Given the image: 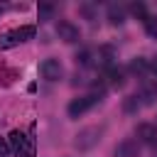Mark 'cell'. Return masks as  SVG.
I'll return each instance as SVG.
<instances>
[{"instance_id":"cell-1","label":"cell","mask_w":157,"mask_h":157,"mask_svg":"<svg viewBox=\"0 0 157 157\" xmlns=\"http://www.w3.org/2000/svg\"><path fill=\"white\" fill-rule=\"evenodd\" d=\"M34 32H37V29H34L32 25H25V27H17V29H10V32L0 34V49H12V47H17V44L32 39Z\"/></svg>"},{"instance_id":"cell-2","label":"cell","mask_w":157,"mask_h":157,"mask_svg":"<svg viewBox=\"0 0 157 157\" xmlns=\"http://www.w3.org/2000/svg\"><path fill=\"white\" fill-rule=\"evenodd\" d=\"M101 135H103V128H96V125H91V128H83V130L76 135L74 145H76V150L86 152V150H91V147H96V145H98Z\"/></svg>"},{"instance_id":"cell-3","label":"cell","mask_w":157,"mask_h":157,"mask_svg":"<svg viewBox=\"0 0 157 157\" xmlns=\"http://www.w3.org/2000/svg\"><path fill=\"white\" fill-rule=\"evenodd\" d=\"M101 98H103L101 93H88V96L74 98V101L69 103V118H78V115H83V113H86V110H91Z\"/></svg>"},{"instance_id":"cell-4","label":"cell","mask_w":157,"mask_h":157,"mask_svg":"<svg viewBox=\"0 0 157 157\" xmlns=\"http://www.w3.org/2000/svg\"><path fill=\"white\" fill-rule=\"evenodd\" d=\"M39 74H42V78H47V81H59V78L64 76V66H61L59 59H44V61L39 64Z\"/></svg>"},{"instance_id":"cell-5","label":"cell","mask_w":157,"mask_h":157,"mask_svg":"<svg viewBox=\"0 0 157 157\" xmlns=\"http://www.w3.org/2000/svg\"><path fill=\"white\" fill-rule=\"evenodd\" d=\"M56 34H59V39H64L66 44H74V42L81 39L78 27H76L74 22H69V20H59V22H56Z\"/></svg>"},{"instance_id":"cell-6","label":"cell","mask_w":157,"mask_h":157,"mask_svg":"<svg viewBox=\"0 0 157 157\" xmlns=\"http://www.w3.org/2000/svg\"><path fill=\"white\" fill-rule=\"evenodd\" d=\"M115 157H140V142L135 137H125L115 147Z\"/></svg>"},{"instance_id":"cell-7","label":"cell","mask_w":157,"mask_h":157,"mask_svg":"<svg viewBox=\"0 0 157 157\" xmlns=\"http://www.w3.org/2000/svg\"><path fill=\"white\" fill-rule=\"evenodd\" d=\"M135 135H137V142L157 145V128L150 125V123H140V125L135 128Z\"/></svg>"},{"instance_id":"cell-8","label":"cell","mask_w":157,"mask_h":157,"mask_svg":"<svg viewBox=\"0 0 157 157\" xmlns=\"http://www.w3.org/2000/svg\"><path fill=\"white\" fill-rule=\"evenodd\" d=\"M25 142H27V137L20 132V130H12L10 132V137H7V145H10V152H15V155H20L22 152V147H25Z\"/></svg>"},{"instance_id":"cell-9","label":"cell","mask_w":157,"mask_h":157,"mask_svg":"<svg viewBox=\"0 0 157 157\" xmlns=\"http://www.w3.org/2000/svg\"><path fill=\"white\" fill-rule=\"evenodd\" d=\"M108 20H110V25H123L125 22V7L118 2L108 5Z\"/></svg>"},{"instance_id":"cell-10","label":"cell","mask_w":157,"mask_h":157,"mask_svg":"<svg viewBox=\"0 0 157 157\" xmlns=\"http://www.w3.org/2000/svg\"><path fill=\"white\" fill-rule=\"evenodd\" d=\"M140 108H142V101H140V96H137V93H132V96L123 98V113L132 115V113H137Z\"/></svg>"},{"instance_id":"cell-11","label":"cell","mask_w":157,"mask_h":157,"mask_svg":"<svg viewBox=\"0 0 157 157\" xmlns=\"http://www.w3.org/2000/svg\"><path fill=\"white\" fill-rule=\"evenodd\" d=\"M105 76H108L110 86H118V88H120V86L125 83V78H123V69H120V66H108Z\"/></svg>"},{"instance_id":"cell-12","label":"cell","mask_w":157,"mask_h":157,"mask_svg":"<svg viewBox=\"0 0 157 157\" xmlns=\"http://www.w3.org/2000/svg\"><path fill=\"white\" fill-rule=\"evenodd\" d=\"M147 69H150V64H147V59H142V56H135V59L130 61V71L137 74V76H142Z\"/></svg>"},{"instance_id":"cell-13","label":"cell","mask_w":157,"mask_h":157,"mask_svg":"<svg viewBox=\"0 0 157 157\" xmlns=\"http://www.w3.org/2000/svg\"><path fill=\"white\" fill-rule=\"evenodd\" d=\"M37 15H39V22H47V20H52V17H54V5H49V2H39V7H37Z\"/></svg>"},{"instance_id":"cell-14","label":"cell","mask_w":157,"mask_h":157,"mask_svg":"<svg viewBox=\"0 0 157 157\" xmlns=\"http://www.w3.org/2000/svg\"><path fill=\"white\" fill-rule=\"evenodd\" d=\"M130 12H132L137 20L147 22V7H145V2H132V5H130Z\"/></svg>"},{"instance_id":"cell-15","label":"cell","mask_w":157,"mask_h":157,"mask_svg":"<svg viewBox=\"0 0 157 157\" xmlns=\"http://www.w3.org/2000/svg\"><path fill=\"white\" fill-rule=\"evenodd\" d=\"M74 59H76V64H78V66H88V64H91V49H81Z\"/></svg>"},{"instance_id":"cell-16","label":"cell","mask_w":157,"mask_h":157,"mask_svg":"<svg viewBox=\"0 0 157 157\" xmlns=\"http://www.w3.org/2000/svg\"><path fill=\"white\" fill-rule=\"evenodd\" d=\"M7 152H10V145L5 137H0V157H7Z\"/></svg>"},{"instance_id":"cell-17","label":"cell","mask_w":157,"mask_h":157,"mask_svg":"<svg viewBox=\"0 0 157 157\" xmlns=\"http://www.w3.org/2000/svg\"><path fill=\"white\" fill-rule=\"evenodd\" d=\"M150 69H152V74H155V76H157V54H155V56H152V61H150Z\"/></svg>"},{"instance_id":"cell-18","label":"cell","mask_w":157,"mask_h":157,"mask_svg":"<svg viewBox=\"0 0 157 157\" xmlns=\"http://www.w3.org/2000/svg\"><path fill=\"white\" fill-rule=\"evenodd\" d=\"M0 12H2V7H0Z\"/></svg>"}]
</instances>
